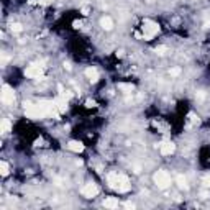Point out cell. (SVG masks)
I'll return each mask as SVG.
<instances>
[{
  "label": "cell",
  "instance_id": "obj_17",
  "mask_svg": "<svg viewBox=\"0 0 210 210\" xmlns=\"http://www.w3.org/2000/svg\"><path fill=\"white\" fill-rule=\"evenodd\" d=\"M8 172H10L8 164H7L5 161H2V163H0V174H2V176H8Z\"/></svg>",
  "mask_w": 210,
  "mask_h": 210
},
{
  "label": "cell",
  "instance_id": "obj_26",
  "mask_svg": "<svg viewBox=\"0 0 210 210\" xmlns=\"http://www.w3.org/2000/svg\"><path fill=\"white\" fill-rule=\"evenodd\" d=\"M125 207L127 208H135V204H131V202H125Z\"/></svg>",
  "mask_w": 210,
  "mask_h": 210
},
{
  "label": "cell",
  "instance_id": "obj_9",
  "mask_svg": "<svg viewBox=\"0 0 210 210\" xmlns=\"http://www.w3.org/2000/svg\"><path fill=\"white\" fill-rule=\"evenodd\" d=\"M54 105H56V108H58V112L59 113H64V112L67 110V100H66V97H58V99H54Z\"/></svg>",
  "mask_w": 210,
  "mask_h": 210
},
{
  "label": "cell",
  "instance_id": "obj_19",
  "mask_svg": "<svg viewBox=\"0 0 210 210\" xmlns=\"http://www.w3.org/2000/svg\"><path fill=\"white\" fill-rule=\"evenodd\" d=\"M10 30H12V33H20V31L23 30V26L20 25V23H12V25H10Z\"/></svg>",
  "mask_w": 210,
  "mask_h": 210
},
{
  "label": "cell",
  "instance_id": "obj_22",
  "mask_svg": "<svg viewBox=\"0 0 210 210\" xmlns=\"http://www.w3.org/2000/svg\"><path fill=\"white\" fill-rule=\"evenodd\" d=\"M169 74H171L172 77H176V76H179V74H181V69H179V67H172V69L169 71Z\"/></svg>",
  "mask_w": 210,
  "mask_h": 210
},
{
  "label": "cell",
  "instance_id": "obj_31",
  "mask_svg": "<svg viewBox=\"0 0 210 210\" xmlns=\"http://www.w3.org/2000/svg\"><path fill=\"white\" fill-rule=\"evenodd\" d=\"M38 3H41V5H48V3H51V0H39Z\"/></svg>",
  "mask_w": 210,
  "mask_h": 210
},
{
  "label": "cell",
  "instance_id": "obj_11",
  "mask_svg": "<svg viewBox=\"0 0 210 210\" xmlns=\"http://www.w3.org/2000/svg\"><path fill=\"white\" fill-rule=\"evenodd\" d=\"M67 148L74 153H82L84 151V144L80 143V141H69V143H67Z\"/></svg>",
  "mask_w": 210,
  "mask_h": 210
},
{
  "label": "cell",
  "instance_id": "obj_12",
  "mask_svg": "<svg viewBox=\"0 0 210 210\" xmlns=\"http://www.w3.org/2000/svg\"><path fill=\"white\" fill-rule=\"evenodd\" d=\"M103 207L117 208V207H118V199H117V197H107V199L103 200Z\"/></svg>",
  "mask_w": 210,
  "mask_h": 210
},
{
  "label": "cell",
  "instance_id": "obj_13",
  "mask_svg": "<svg viewBox=\"0 0 210 210\" xmlns=\"http://www.w3.org/2000/svg\"><path fill=\"white\" fill-rule=\"evenodd\" d=\"M100 26L103 28V30H112L113 28V20H112L110 17H103L102 20H100Z\"/></svg>",
  "mask_w": 210,
  "mask_h": 210
},
{
  "label": "cell",
  "instance_id": "obj_1",
  "mask_svg": "<svg viewBox=\"0 0 210 210\" xmlns=\"http://www.w3.org/2000/svg\"><path fill=\"white\" fill-rule=\"evenodd\" d=\"M108 184H110V187L115 189L117 192H128L130 191L128 177L123 176V174H117V172L108 174Z\"/></svg>",
  "mask_w": 210,
  "mask_h": 210
},
{
  "label": "cell",
  "instance_id": "obj_32",
  "mask_svg": "<svg viewBox=\"0 0 210 210\" xmlns=\"http://www.w3.org/2000/svg\"><path fill=\"white\" fill-rule=\"evenodd\" d=\"M202 197H204V199H207V197H208V192H207V191H202Z\"/></svg>",
  "mask_w": 210,
  "mask_h": 210
},
{
  "label": "cell",
  "instance_id": "obj_5",
  "mask_svg": "<svg viewBox=\"0 0 210 210\" xmlns=\"http://www.w3.org/2000/svg\"><path fill=\"white\" fill-rule=\"evenodd\" d=\"M2 102L5 105H10V103L15 102V92H13V89L10 86H7V84H3V87H2Z\"/></svg>",
  "mask_w": 210,
  "mask_h": 210
},
{
  "label": "cell",
  "instance_id": "obj_23",
  "mask_svg": "<svg viewBox=\"0 0 210 210\" xmlns=\"http://www.w3.org/2000/svg\"><path fill=\"white\" fill-rule=\"evenodd\" d=\"M202 184H204L205 187H210V174H207L204 179H202Z\"/></svg>",
  "mask_w": 210,
  "mask_h": 210
},
{
  "label": "cell",
  "instance_id": "obj_2",
  "mask_svg": "<svg viewBox=\"0 0 210 210\" xmlns=\"http://www.w3.org/2000/svg\"><path fill=\"white\" fill-rule=\"evenodd\" d=\"M23 110H25L28 118H31V120H39V118H44V117H46V113H44V110L41 108L39 103L23 102Z\"/></svg>",
  "mask_w": 210,
  "mask_h": 210
},
{
  "label": "cell",
  "instance_id": "obj_14",
  "mask_svg": "<svg viewBox=\"0 0 210 210\" xmlns=\"http://www.w3.org/2000/svg\"><path fill=\"white\" fill-rule=\"evenodd\" d=\"M10 130H12V122H10L8 118H3L2 120V125H0V131L5 135V133H8Z\"/></svg>",
  "mask_w": 210,
  "mask_h": 210
},
{
  "label": "cell",
  "instance_id": "obj_28",
  "mask_svg": "<svg viewBox=\"0 0 210 210\" xmlns=\"http://www.w3.org/2000/svg\"><path fill=\"white\" fill-rule=\"evenodd\" d=\"M72 25H74V28H80V26H82V22H77V20H76Z\"/></svg>",
  "mask_w": 210,
  "mask_h": 210
},
{
  "label": "cell",
  "instance_id": "obj_7",
  "mask_svg": "<svg viewBox=\"0 0 210 210\" xmlns=\"http://www.w3.org/2000/svg\"><path fill=\"white\" fill-rule=\"evenodd\" d=\"M25 76L26 77H31V79H39L43 76V67L39 64H31L30 67L25 69Z\"/></svg>",
  "mask_w": 210,
  "mask_h": 210
},
{
  "label": "cell",
  "instance_id": "obj_3",
  "mask_svg": "<svg viewBox=\"0 0 210 210\" xmlns=\"http://www.w3.org/2000/svg\"><path fill=\"white\" fill-rule=\"evenodd\" d=\"M154 184L159 189H168L169 185H171V176H169V172L164 171V169L158 171L154 174Z\"/></svg>",
  "mask_w": 210,
  "mask_h": 210
},
{
  "label": "cell",
  "instance_id": "obj_20",
  "mask_svg": "<svg viewBox=\"0 0 210 210\" xmlns=\"http://www.w3.org/2000/svg\"><path fill=\"white\" fill-rule=\"evenodd\" d=\"M154 51H156V54H159V56H164V54H166V51H168V48H166V46H158Z\"/></svg>",
  "mask_w": 210,
  "mask_h": 210
},
{
  "label": "cell",
  "instance_id": "obj_21",
  "mask_svg": "<svg viewBox=\"0 0 210 210\" xmlns=\"http://www.w3.org/2000/svg\"><path fill=\"white\" fill-rule=\"evenodd\" d=\"M86 107L87 108H94V107H97V102L92 100V99H89V100H86Z\"/></svg>",
  "mask_w": 210,
  "mask_h": 210
},
{
  "label": "cell",
  "instance_id": "obj_24",
  "mask_svg": "<svg viewBox=\"0 0 210 210\" xmlns=\"http://www.w3.org/2000/svg\"><path fill=\"white\" fill-rule=\"evenodd\" d=\"M195 99H197V100H204V99H205V92H204V90H199V92L195 94Z\"/></svg>",
  "mask_w": 210,
  "mask_h": 210
},
{
  "label": "cell",
  "instance_id": "obj_6",
  "mask_svg": "<svg viewBox=\"0 0 210 210\" xmlns=\"http://www.w3.org/2000/svg\"><path fill=\"white\" fill-rule=\"evenodd\" d=\"M82 195L84 197H87V199H94V197L99 194V185L94 184V182H87L86 185L82 187Z\"/></svg>",
  "mask_w": 210,
  "mask_h": 210
},
{
  "label": "cell",
  "instance_id": "obj_8",
  "mask_svg": "<svg viewBox=\"0 0 210 210\" xmlns=\"http://www.w3.org/2000/svg\"><path fill=\"white\" fill-rule=\"evenodd\" d=\"M159 151H161V154L169 156L176 151V144L172 141H163V143H159Z\"/></svg>",
  "mask_w": 210,
  "mask_h": 210
},
{
  "label": "cell",
  "instance_id": "obj_18",
  "mask_svg": "<svg viewBox=\"0 0 210 210\" xmlns=\"http://www.w3.org/2000/svg\"><path fill=\"white\" fill-rule=\"evenodd\" d=\"M192 125H199V117H195V113H189V123H187V127L191 128Z\"/></svg>",
  "mask_w": 210,
  "mask_h": 210
},
{
  "label": "cell",
  "instance_id": "obj_25",
  "mask_svg": "<svg viewBox=\"0 0 210 210\" xmlns=\"http://www.w3.org/2000/svg\"><path fill=\"white\" fill-rule=\"evenodd\" d=\"M80 12H82V15H89V12H90V8H89V7H82V8H80Z\"/></svg>",
  "mask_w": 210,
  "mask_h": 210
},
{
  "label": "cell",
  "instance_id": "obj_29",
  "mask_svg": "<svg viewBox=\"0 0 210 210\" xmlns=\"http://www.w3.org/2000/svg\"><path fill=\"white\" fill-rule=\"evenodd\" d=\"M64 69H67V71H71V69H72V66H71V63H64Z\"/></svg>",
  "mask_w": 210,
  "mask_h": 210
},
{
  "label": "cell",
  "instance_id": "obj_30",
  "mask_svg": "<svg viewBox=\"0 0 210 210\" xmlns=\"http://www.w3.org/2000/svg\"><path fill=\"white\" fill-rule=\"evenodd\" d=\"M204 26H205V28H208V26H210V17H207V18H205V23H204Z\"/></svg>",
  "mask_w": 210,
  "mask_h": 210
},
{
  "label": "cell",
  "instance_id": "obj_16",
  "mask_svg": "<svg viewBox=\"0 0 210 210\" xmlns=\"http://www.w3.org/2000/svg\"><path fill=\"white\" fill-rule=\"evenodd\" d=\"M118 89L120 90H123L125 94H130V92H133L135 90V86H133V84H118Z\"/></svg>",
  "mask_w": 210,
  "mask_h": 210
},
{
  "label": "cell",
  "instance_id": "obj_15",
  "mask_svg": "<svg viewBox=\"0 0 210 210\" xmlns=\"http://www.w3.org/2000/svg\"><path fill=\"white\" fill-rule=\"evenodd\" d=\"M176 182H177V185H179L181 189H184V191H187L189 189V184H187V179L182 176V174H179L176 177Z\"/></svg>",
  "mask_w": 210,
  "mask_h": 210
},
{
  "label": "cell",
  "instance_id": "obj_10",
  "mask_svg": "<svg viewBox=\"0 0 210 210\" xmlns=\"http://www.w3.org/2000/svg\"><path fill=\"white\" fill-rule=\"evenodd\" d=\"M84 74H86V77L90 80V82H97V80H99V71L95 69V67H87L86 71H84Z\"/></svg>",
  "mask_w": 210,
  "mask_h": 210
},
{
  "label": "cell",
  "instance_id": "obj_4",
  "mask_svg": "<svg viewBox=\"0 0 210 210\" xmlns=\"http://www.w3.org/2000/svg\"><path fill=\"white\" fill-rule=\"evenodd\" d=\"M159 33V25L154 22H149V20H146V22L143 23V36L144 39H151L154 35Z\"/></svg>",
  "mask_w": 210,
  "mask_h": 210
},
{
  "label": "cell",
  "instance_id": "obj_27",
  "mask_svg": "<svg viewBox=\"0 0 210 210\" xmlns=\"http://www.w3.org/2000/svg\"><path fill=\"white\" fill-rule=\"evenodd\" d=\"M7 61H8V56H7L5 52H3V54H2V64H5Z\"/></svg>",
  "mask_w": 210,
  "mask_h": 210
}]
</instances>
